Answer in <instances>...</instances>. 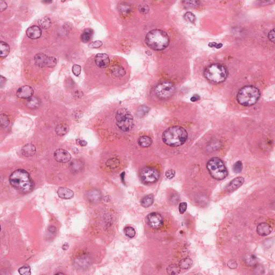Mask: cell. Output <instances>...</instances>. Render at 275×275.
<instances>
[{
  "label": "cell",
  "instance_id": "obj_1",
  "mask_svg": "<svg viewBox=\"0 0 275 275\" xmlns=\"http://www.w3.org/2000/svg\"><path fill=\"white\" fill-rule=\"evenodd\" d=\"M10 183L20 192H30L34 188V183L28 172L19 169L14 171L9 178Z\"/></svg>",
  "mask_w": 275,
  "mask_h": 275
},
{
  "label": "cell",
  "instance_id": "obj_2",
  "mask_svg": "<svg viewBox=\"0 0 275 275\" xmlns=\"http://www.w3.org/2000/svg\"><path fill=\"white\" fill-rule=\"evenodd\" d=\"M188 132L181 126H174L167 129L162 134V140L167 145L178 147L183 145L188 139Z\"/></svg>",
  "mask_w": 275,
  "mask_h": 275
},
{
  "label": "cell",
  "instance_id": "obj_3",
  "mask_svg": "<svg viewBox=\"0 0 275 275\" xmlns=\"http://www.w3.org/2000/svg\"><path fill=\"white\" fill-rule=\"evenodd\" d=\"M145 42L151 49L161 51L168 47L169 44V37L166 32L159 29H155L147 33Z\"/></svg>",
  "mask_w": 275,
  "mask_h": 275
},
{
  "label": "cell",
  "instance_id": "obj_4",
  "mask_svg": "<svg viewBox=\"0 0 275 275\" xmlns=\"http://www.w3.org/2000/svg\"><path fill=\"white\" fill-rule=\"evenodd\" d=\"M260 90L256 87L246 86L239 90L237 99L241 105L249 107L254 105L260 99Z\"/></svg>",
  "mask_w": 275,
  "mask_h": 275
},
{
  "label": "cell",
  "instance_id": "obj_5",
  "mask_svg": "<svg viewBox=\"0 0 275 275\" xmlns=\"http://www.w3.org/2000/svg\"><path fill=\"white\" fill-rule=\"evenodd\" d=\"M204 75L209 81L214 83H220L224 82L228 77V69L222 64L213 63L205 69Z\"/></svg>",
  "mask_w": 275,
  "mask_h": 275
},
{
  "label": "cell",
  "instance_id": "obj_6",
  "mask_svg": "<svg viewBox=\"0 0 275 275\" xmlns=\"http://www.w3.org/2000/svg\"><path fill=\"white\" fill-rule=\"evenodd\" d=\"M207 169L211 176L216 180H223L228 176L227 168L223 161L218 158H213L208 161Z\"/></svg>",
  "mask_w": 275,
  "mask_h": 275
},
{
  "label": "cell",
  "instance_id": "obj_7",
  "mask_svg": "<svg viewBox=\"0 0 275 275\" xmlns=\"http://www.w3.org/2000/svg\"><path fill=\"white\" fill-rule=\"evenodd\" d=\"M116 120L117 125L122 131L128 132L133 128V117L129 111L125 108L119 109L117 111Z\"/></svg>",
  "mask_w": 275,
  "mask_h": 275
},
{
  "label": "cell",
  "instance_id": "obj_8",
  "mask_svg": "<svg viewBox=\"0 0 275 275\" xmlns=\"http://www.w3.org/2000/svg\"><path fill=\"white\" fill-rule=\"evenodd\" d=\"M176 91L174 83L169 81H165L158 84L155 88L157 97L161 99H167L173 96Z\"/></svg>",
  "mask_w": 275,
  "mask_h": 275
},
{
  "label": "cell",
  "instance_id": "obj_9",
  "mask_svg": "<svg viewBox=\"0 0 275 275\" xmlns=\"http://www.w3.org/2000/svg\"><path fill=\"white\" fill-rule=\"evenodd\" d=\"M35 64L40 67L52 68L56 66L57 60L56 58L50 57L42 53H39L35 55L34 57Z\"/></svg>",
  "mask_w": 275,
  "mask_h": 275
},
{
  "label": "cell",
  "instance_id": "obj_10",
  "mask_svg": "<svg viewBox=\"0 0 275 275\" xmlns=\"http://www.w3.org/2000/svg\"><path fill=\"white\" fill-rule=\"evenodd\" d=\"M142 180L146 183H153L158 181L160 178L159 171L152 167H145L140 172Z\"/></svg>",
  "mask_w": 275,
  "mask_h": 275
},
{
  "label": "cell",
  "instance_id": "obj_11",
  "mask_svg": "<svg viewBox=\"0 0 275 275\" xmlns=\"http://www.w3.org/2000/svg\"><path fill=\"white\" fill-rule=\"evenodd\" d=\"M146 222L149 227L154 229L160 228L162 227L164 223L163 218L161 215L155 212L149 213L147 216Z\"/></svg>",
  "mask_w": 275,
  "mask_h": 275
},
{
  "label": "cell",
  "instance_id": "obj_12",
  "mask_svg": "<svg viewBox=\"0 0 275 275\" xmlns=\"http://www.w3.org/2000/svg\"><path fill=\"white\" fill-rule=\"evenodd\" d=\"M54 157L57 161L60 163L68 162L71 159L70 153L63 149L56 150L54 153Z\"/></svg>",
  "mask_w": 275,
  "mask_h": 275
},
{
  "label": "cell",
  "instance_id": "obj_13",
  "mask_svg": "<svg viewBox=\"0 0 275 275\" xmlns=\"http://www.w3.org/2000/svg\"><path fill=\"white\" fill-rule=\"evenodd\" d=\"M34 93L33 88L29 86H22L17 90L16 95L22 99H28L32 97Z\"/></svg>",
  "mask_w": 275,
  "mask_h": 275
},
{
  "label": "cell",
  "instance_id": "obj_14",
  "mask_svg": "<svg viewBox=\"0 0 275 275\" xmlns=\"http://www.w3.org/2000/svg\"><path fill=\"white\" fill-rule=\"evenodd\" d=\"M96 65L101 68L107 67L110 64L109 56L105 53H99L96 54L95 58Z\"/></svg>",
  "mask_w": 275,
  "mask_h": 275
},
{
  "label": "cell",
  "instance_id": "obj_15",
  "mask_svg": "<svg viewBox=\"0 0 275 275\" xmlns=\"http://www.w3.org/2000/svg\"><path fill=\"white\" fill-rule=\"evenodd\" d=\"M42 29L40 27L36 25H33L29 27V28L27 29V36L29 38L31 39H38L42 36Z\"/></svg>",
  "mask_w": 275,
  "mask_h": 275
},
{
  "label": "cell",
  "instance_id": "obj_16",
  "mask_svg": "<svg viewBox=\"0 0 275 275\" xmlns=\"http://www.w3.org/2000/svg\"><path fill=\"white\" fill-rule=\"evenodd\" d=\"M244 181H245L244 178L242 177L235 178L229 182L226 189L229 192L234 191L242 185L244 182Z\"/></svg>",
  "mask_w": 275,
  "mask_h": 275
},
{
  "label": "cell",
  "instance_id": "obj_17",
  "mask_svg": "<svg viewBox=\"0 0 275 275\" xmlns=\"http://www.w3.org/2000/svg\"><path fill=\"white\" fill-rule=\"evenodd\" d=\"M257 232L261 236H267L269 235L272 232V228L269 223L266 222H262L257 227Z\"/></svg>",
  "mask_w": 275,
  "mask_h": 275
},
{
  "label": "cell",
  "instance_id": "obj_18",
  "mask_svg": "<svg viewBox=\"0 0 275 275\" xmlns=\"http://www.w3.org/2000/svg\"><path fill=\"white\" fill-rule=\"evenodd\" d=\"M58 196L63 199H70L74 197V192L66 188H59L57 191Z\"/></svg>",
  "mask_w": 275,
  "mask_h": 275
},
{
  "label": "cell",
  "instance_id": "obj_19",
  "mask_svg": "<svg viewBox=\"0 0 275 275\" xmlns=\"http://www.w3.org/2000/svg\"><path fill=\"white\" fill-rule=\"evenodd\" d=\"M36 147L32 143H27L22 148V153L25 157H32L36 153Z\"/></svg>",
  "mask_w": 275,
  "mask_h": 275
},
{
  "label": "cell",
  "instance_id": "obj_20",
  "mask_svg": "<svg viewBox=\"0 0 275 275\" xmlns=\"http://www.w3.org/2000/svg\"><path fill=\"white\" fill-rule=\"evenodd\" d=\"M40 102L39 99L36 97H31L28 99H26L25 105L27 107L30 109H35L38 108L40 106Z\"/></svg>",
  "mask_w": 275,
  "mask_h": 275
},
{
  "label": "cell",
  "instance_id": "obj_21",
  "mask_svg": "<svg viewBox=\"0 0 275 275\" xmlns=\"http://www.w3.org/2000/svg\"><path fill=\"white\" fill-rule=\"evenodd\" d=\"M87 198L90 202H97L101 198V194L98 190H92L88 192Z\"/></svg>",
  "mask_w": 275,
  "mask_h": 275
},
{
  "label": "cell",
  "instance_id": "obj_22",
  "mask_svg": "<svg viewBox=\"0 0 275 275\" xmlns=\"http://www.w3.org/2000/svg\"><path fill=\"white\" fill-rule=\"evenodd\" d=\"M111 72L115 77H122L125 75V71L122 66L115 65L111 68Z\"/></svg>",
  "mask_w": 275,
  "mask_h": 275
},
{
  "label": "cell",
  "instance_id": "obj_23",
  "mask_svg": "<svg viewBox=\"0 0 275 275\" xmlns=\"http://www.w3.org/2000/svg\"><path fill=\"white\" fill-rule=\"evenodd\" d=\"M10 52V47L7 42H0V56L2 58H5L8 56Z\"/></svg>",
  "mask_w": 275,
  "mask_h": 275
},
{
  "label": "cell",
  "instance_id": "obj_24",
  "mask_svg": "<svg viewBox=\"0 0 275 275\" xmlns=\"http://www.w3.org/2000/svg\"><path fill=\"white\" fill-rule=\"evenodd\" d=\"M152 140L151 139V138L147 137V136H143L142 137L139 138L138 142L140 146L146 148V147H148L151 146L152 143Z\"/></svg>",
  "mask_w": 275,
  "mask_h": 275
},
{
  "label": "cell",
  "instance_id": "obj_25",
  "mask_svg": "<svg viewBox=\"0 0 275 275\" xmlns=\"http://www.w3.org/2000/svg\"><path fill=\"white\" fill-rule=\"evenodd\" d=\"M154 196L152 195H147L143 197L141 201V204L143 208H147L153 204L154 202Z\"/></svg>",
  "mask_w": 275,
  "mask_h": 275
},
{
  "label": "cell",
  "instance_id": "obj_26",
  "mask_svg": "<svg viewBox=\"0 0 275 275\" xmlns=\"http://www.w3.org/2000/svg\"><path fill=\"white\" fill-rule=\"evenodd\" d=\"M192 265V261L189 258H185L180 261L179 267L182 269H188Z\"/></svg>",
  "mask_w": 275,
  "mask_h": 275
},
{
  "label": "cell",
  "instance_id": "obj_27",
  "mask_svg": "<svg viewBox=\"0 0 275 275\" xmlns=\"http://www.w3.org/2000/svg\"><path fill=\"white\" fill-rule=\"evenodd\" d=\"M92 33H93V31L92 29H86L81 34V40L83 42H88L90 40Z\"/></svg>",
  "mask_w": 275,
  "mask_h": 275
},
{
  "label": "cell",
  "instance_id": "obj_28",
  "mask_svg": "<svg viewBox=\"0 0 275 275\" xmlns=\"http://www.w3.org/2000/svg\"><path fill=\"white\" fill-rule=\"evenodd\" d=\"M68 130L69 128L67 125L60 124L56 128V132L58 136H63L67 134Z\"/></svg>",
  "mask_w": 275,
  "mask_h": 275
},
{
  "label": "cell",
  "instance_id": "obj_29",
  "mask_svg": "<svg viewBox=\"0 0 275 275\" xmlns=\"http://www.w3.org/2000/svg\"><path fill=\"white\" fill-rule=\"evenodd\" d=\"M38 24L40 25V28H42V29H47L50 28L51 25V22L50 18L45 17L39 20Z\"/></svg>",
  "mask_w": 275,
  "mask_h": 275
},
{
  "label": "cell",
  "instance_id": "obj_30",
  "mask_svg": "<svg viewBox=\"0 0 275 275\" xmlns=\"http://www.w3.org/2000/svg\"><path fill=\"white\" fill-rule=\"evenodd\" d=\"M180 269L179 266L172 264L167 268V272L169 275H178L180 273Z\"/></svg>",
  "mask_w": 275,
  "mask_h": 275
},
{
  "label": "cell",
  "instance_id": "obj_31",
  "mask_svg": "<svg viewBox=\"0 0 275 275\" xmlns=\"http://www.w3.org/2000/svg\"><path fill=\"white\" fill-rule=\"evenodd\" d=\"M107 166L110 169H115L117 167H118L120 165V161L118 159L112 158L110 159L107 162Z\"/></svg>",
  "mask_w": 275,
  "mask_h": 275
},
{
  "label": "cell",
  "instance_id": "obj_32",
  "mask_svg": "<svg viewBox=\"0 0 275 275\" xmlns=\"http://www.w3.org/2000/svg\"><path fill=\"white\" fill-rule=\"evenodd\" d=\"M0 120H1V125L3 128H6L9 125V117H8V115L4 113L1 114Z\"/></svg>",
  "mask_w": 275,
  "mask_h": 275
},
{
  "label": "cell",
  "instance_id": "obj_33",
  "mask_svg": "<svg viewBox=\"0 0 275 275\" xmlns=\"http://www.w3.org/2000/svg\"><path fill=\"white\" fill-rule=\"evenodd\" d=\"M82 168V163L80 161L75 160L71 163V168L73 172H78Z\"/></svg>",
  "mask_w": 275,
  "mask_h": 275
},
{
  "label": "cell",
  "instance_id": "obj_34",
  "mask_svg": "<svg viewBox=\"0 0 275 275\" xmlns=\"http://www.w3.org/2000/svg\"><path fill=\"white\" fill-rule=\"evenodd\" d=\"M125 235L129 238H133L135 237L136 232L134 228L131 226H128L125 228L124 229Z\"/></svg>",
  "mask_w": 275,
  "mask_h": 275
},
{
  "label": "cell",
  "instance_id": "obj_35",
  "mask_svg": "<svg viewBox=\"0 0 275 275\" xmlns=\"http://www.w3.org/2000/svg\"><path fill=\"white\" fill-rule=\"evenodd\" d=\"M149 111V108L146 105H142L138 110L137 114L139 116L142 117L147 115Z\"/></svg>",
  "mask_w": 275,
  "mask_h": 275
},
{
  "label": "cell",
  "instance_id": "obj_36",
  "mask_svg": "<svg viewBox=\"0 0 275 275\" xmlns=\"http://www.w3.org/2000/svg\"><path fill=\"white\" fill-rule=\"evenodd\" d=\"M18 272L20 275H31V269L29 266H24L18 269Z\"/></svg>",
  "mask_w": 275,
  "mask_h": 275
},
{
  "label": "cell",
  "instance_id": "obj_37",
  "mask_svg": "<svg viewBox=\"0 0 275 275\" xmlns=\"http://www.w3.org/2000/svg\"><path fill=\"white\" fill-rule=\"evenodd\" d=\"M184 17L187 21L189 22L190 23H194L196 21V16L191 12H188L185 13Z\"/></svg>",
  "mask_w": 275,
  "mask_h": 275
},
{
  "label": "cell",
  "instance_id": "obj_38",
  "mask_svg": "<svg viewBox=\"0 0 275 275\" xmlns=\"http://www.w3.org/2000/svg\"><path fill=\"white\" fill-rule=\"evenodd\" d=\"M243 165L242 162L240 161L235 163L233 166V170L235 173H240L242 170Z\"/></svg>",
  "mask_w": 275,
  "mask_h": 275
},
{
  "label": "cell",
  "instance_id": "obj_39",
  "mask_svg": "<svg viewBox=\"0 0 275 275\" xmlns=\"http://www.w3.org/2000/svg\"><path fill=\"white\" fill-rule=\"evenodd\" d=\"M72 72H73V74L76 77H78V75H80L81 74V67L80 65L75 64L73 65V67H72Z\"/></svg>",
  "mask_w": 275,
  "mask_h": 275
},
{
  "label": "cell",
  "instance_id": "obj_40",
  "mask_svg": "<svg viewBox=\"0 0 275 275\" xmlns=\"http://www.w3.org/2000/svg\"><path fill=\"white\" fill-rule=\"evenodd\" d=\"M139 10L141 13H143V14H146L149 12V8L147 5L141 4L139 7Z\"/></svg>",
  "mask_w": 275,
  "mask_h": 275
},
{
  "label": "cell",
  "instance_id": "obj_41",
  "mask_svg": "<svg viewBox=\"0 0 275 275\" xmlns=\"http://www.w3.org/2000/svg\"><path fill=\"white\" fill-rule=\"evenodd\" d=\"M187 209V203L185 202H181L179 205V212L181 214H183Z\"/></svg>",
  "mask_w": 275,
  "mask_h": 275
},
{
  "label": "cell",
  "instance_id": "obj_42",
  "mask_svg": "<svg viewBox=\"0 0 275 275\" xmlns=\"http://www.w3.org/2000/svg\"><path fill=\"white\" fill-rule=\"evenodd\" d=\"M166 176L168 179H172L175 175V172L172 169H169L166 172Z\"/></svg>",
  "mask_w": 275,
  "mask_h": 275
},
{
  "label": "cell",
  "instance_id": "obj_43",
  "mask_svg": "<svg viewBox=\"0 0 275 275\" xmlns=\"http://www.w3.org/2000/svg\"><path fill=\"white\" fill-rule=\"evenodd\" d=\"M102 42L101 41H100V40H96L95 42H92L91 44L89 45V47L90 48H100L101 46H102Z\"/></svg>",
  "mask_w": 275,
  "mask_h": 275
},
{
  "label": "cell",
  "instance_id": "obj_44",
  "mask_svg": "<svg viewBox=\"0 0 275 275\" xmlns=\"http://www.w3.org/2000/svg\"><path fill=\"white\" fill-rule=\"evenodd\" d=\"M183 2H184V3L188 7H191L198 6L200 3L199 1H184Z\"/></svg>",
  "mask_w": 275,
  "mask_h": 275
},
{
  "label": "cell",
  "instance_id": "obj_45",
  "mask_svg": "<svg viewBox=\"0 0 275 275\" xmlns=\"http://www.w3.org/2000/svg\"><path fill=\"white\" fill-rule=\"evenodd\" d=\"M268 38L271 41V42H272L273 43L275 42V29H272V30H271L270 31L269 33H268Z\"/></svg>",
  "mask_w": 275,
  "mask_h": 275
},
{
  "label": "cell",
  "instance_id": "obj_46",
  "mask_svg": "<svg viewBox=\"0 0 275 275\" xmlns=\"http://www.w3.org/2000/svg\"><path fill=\"white\" fill-rule=\"evenodd\" d=\"M208 46L210 48H220L222 46V44L221 43H217V42H210L208 44Z\"/></svg>",
  "mask_w": 275,
  "mask_h": 275
},
{
  "label": "cell",
  "instance_id": "obj_47",
  "mask_svg": "<svg viewBox=\"0 0 275 275\" xmlns=\"http://www.w3.org/2000/svg\"><path fill=\"white\" fill-rule=\"evenodd\" d=\"M7 7H8V6L5 1H0V11L1 12L4 11L7 8Z\"/></svg>",
  "mask_w": 275,
  "mask_h": 275
},
{
  "label": "cell",
  "instance_id": "obj_48",
  "mask_svg": "<svg viewBox=\"0 0 275 275\" xmlns=\"http://www.w3.org/2000/svg\"><path fill=\"white\" fill-rule=\"evenodd\" d=\"M77 143L78 145L83 147V146H86L87 145V142L85 141V140H81L80 139H78L77 140Z\"/></svg>",
  "mask_w": 275,
  "mask_h": 275
},
{
  "label": "cell",
  "instance_id": "obj_49",
  "mask_svg": "<svg viewBox=\"0 0 275 275\" xmlns=\"http://www.w3.org/2000/svg\"><path fill=\"white\" fill-rule=\"evenodd\" d=\"M200 99V96L198 95H197V94H195L194 95L192 96V97H191V102H196L197 101H198L199 99Z\"/></svg>",
  "mask_w": 275,
  "mask_h": 275
},
{
  "label": "cell",
  "instance_id": "obj_50",
  "mask_svg": "<svg viewBox=\"0 0 275 275\" xmlns=\"http://www.w3.org/2000/svg\"><path fill=\"white\" fill-rule=\"evenodd\" d=\"M6 83V78L4 77H2V75H1L0 78V84H1V87H2L5 85Z\"/></svg>",
  "mask_w": 275,
  "mask_h": 275
},
{
  "label": "cell",
  "instance_id": "obj_51",
  "mask_svg": "<svg viewBox=\"0 0 275 275\" xmlns=\"http://www.w3.org/2000/svg\"><path fill=\"white\" fill-rule=\"evenodd\" d=\"M228 265L229 266V267L231 268H235L237 267V264L235 262H233V263H232V262L229 261V262H228Z\"/></svg>",
  "mask_w": 275,
  "mask_h": 275
},
{
  "label": "cell",
  "instance_id": "obj_52",
  "mask_svg": "<svg viewBox=\"0 0 275 275\" xmlns=\"http://www.w3.org/2000/svg\"><path fill=\"white\" fill-rule=\"evenodd\" d=\"M125 172H122V173L120 175V178H121V180L122 181V182L123 183H124V178H125Z\"/></svg>",
  "mask_w": 275,
  "mask_h": 275
},
{
  "label": "cell",
  "instance_id": "obj_53",
  "mask_svg": "<svg viewBox=\"0 0 275 275\" xmlns=\"http://www.w3.org/2000/svg\"><path fill=\"white\" fill-rule=\"evenodd\" d=\"M69 245L68 243H65L64 245H63V246H62V249H63V250H67L68 248Z\"/></svg>",
  "mask_w": 275,
  "mask_h": 275
},
{
  "label": "cell",
  "instance_id": "obj_54",
  "mask_svg": "<svg viewBox=\"0 0 275 275\" xmlns=\"http://www.w3.org/2000/svg\"><path fill=\"white\" fill-rule=\"evenodd\" d=\"M44 2H46V3H52V1H44Z\"/></svg>",
  "mask_w": 275,
  "mask_h": 275
},
{
  "label": "cell",
  "instance_id": "obj_55",
  "mask_svg": "<svg viewBox=\"0 0 275 275\" xmlns=\"http://www.w3.org/2000/svg\"><path fill=\"white\" fill-rule=\"evenodd\" d=\"M55 274H65V273H62V272H58V273H56Z\"/></svg>",
  "mask_w": 275,
  "mask_h": 275
}]
</instances>
